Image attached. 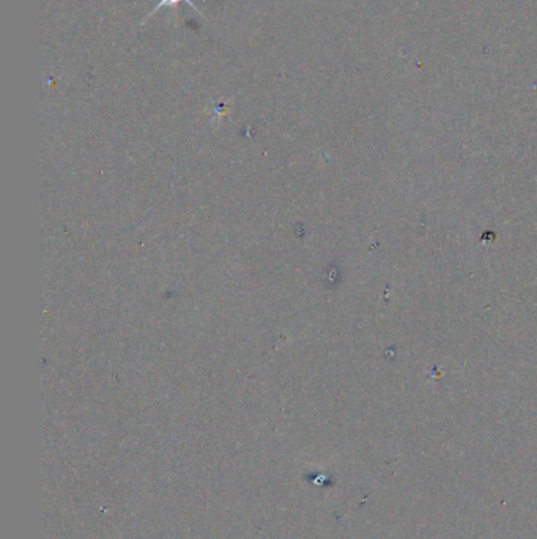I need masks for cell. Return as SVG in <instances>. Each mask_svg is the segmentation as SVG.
Wrapping results in <instances>:
<instances>
[{"label":"cell","instance_id":"obj_1","mask_svg":"<svg viewBox=\"0 0 537 539\" xmlns=\"http://www.w3.org/2000/svg\"><path fill=\"white\" fill-rule=\"evenodd\" d=\"M179 2H185V3H187V5H190V7H192V8H194V10H196V12H197V8H196V5H194V3H192V2H191V0H161V2L158 3V7H157V8H155V10H153V12H152V13H150V14L147 16V18H150V16H152V14H155V13H158V12H159V10H161V8H163V7H172V5H176V3H179Z\"/></svg>","mask_w":537,"mask_h":539}]
</instances>
